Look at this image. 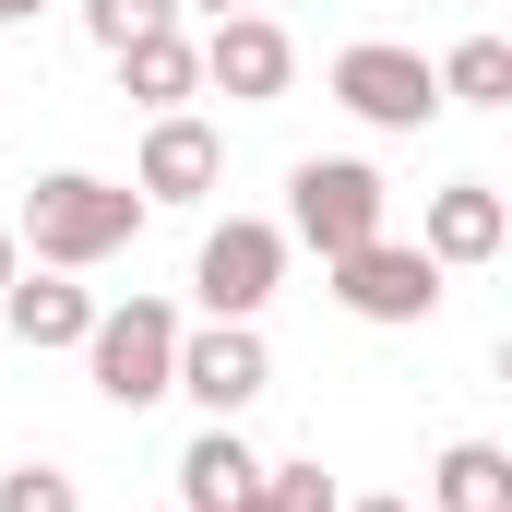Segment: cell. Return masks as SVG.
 <instances>
[{
    "label": "cell",
    "instance_id": "6da1fadb",
    "mask_svg": "<svg viewBox=\"0 0 512 512\" xmlns=\"http://www.w3.org/2000/svg\"><path fill=\"white\" fill-rule=\"evenodd\" d=\"M143 191L131 179H96V167H48L36 191H24V215H12V239L24 262H48V274H96V262H120L143 239Z\"/></svg>",
    "mask_w": 512,
    "mask_h": 512
},
{
    "label": "cell",
    "instance_id": "7a4b0ae2",
    "mask_svg": "<svg viewBox=\"0 0 512 512\" xmlns=\"http://www.w3.org/2000/svg\"><path fill=\"white\" fill-rule=\"evenodd\" d=\"M393 227V191L370 155H298L286 167V251H358V239H382Z\"/></svg>",
    "mask_w": 512,
    "mask_h": 512
},
{
    "label": "cell",
    "instance_id": "3957f363",
    "mask_svg": "<svg viewBox=\"0 0 512 512\" xmlns=\"http://www.w3.org/2000/svg\"><path fill=\"white\" fill-rule=\"evenodd\" d=\"M167 370H179V310H167V298H120V310H96V334H84V382L108 393L120 417L167 405Z\"/></svg>",
    "mask_w": 512,
    "mask_h": 512
},
{
    "label": "cell",
    "instance_id": "277c9868",
    "mask_svg": "<svg viewBox=\"0 0 512 512\" xmlns=\"http://www.w3.org/2000/svg\"><path fill=\"white\" fill-rule=\"evenodd\" d=\"M274 286H286V227H274V215H227V227H203V251H191V298H203V322H262Z\"/></svg>",
    "mask_w": 512,
    "mask_h": 512
},
{
    "label": "cell",
    "instance_id": "5b68a950",
    "mask_svg": "<svg viewBox=\"0 0 512 512\" xmlns=\"http://www.w3.org/2000/svg\"><path fill=\"white\" fill-rule=\"evenodd\" d=\"M334 108L370 131H429L441 120V84H429V48H393V36H358V48H334Z\"/></svg>",
    "mask_w": 512,
    "mask_h": 512
},
{
    "label": "cell",
    "instance_id": "8992f818",
    "mask_svg": "<svg viewBox=\"0 0 512 512\" xmlns=\"http://www.w3.org/2000/svg\"><path fill=\"white\" fill-rule=\"evenodd\" d=\"M322 274H334V310H346V322H429V310H441V262L417 251V239H358V251H334L322 262Z\"/></svg>",
    "mask_w": 512,
    "mask_h": 512
},
{
    "label": "cell",
    "instance_id": "52a82bcc",
    "mask_svg": "<svg viewBox=\"0 0 512 512\" xmlns=\"http://www.w3.org/2000/svg\"><path fill=\"white\" fill-rule=\"evenodd\" d=\"M167 393H191L203 417H251L262 393H274L262 322H179V370H167Z\"/></svg>",
    "mask_w": 512,
    "mask_h": 512
},
{
    "label": "cell",
    "instance_id": "ba28073f",
    "mask_svg": "<svg viewBox=\"0 0 512 512\" xmlns=\"http://www.w3.org/2000/svg\"><path fill=\"white\" fill-rule=\"evenodd\" d=\"M191 60H203V84H215L227 108H274V96L298 84V36H286L274 12H215V24L191 36Z\"/></svg>",
    "mask_w": 512,
    "mask_h": 512
},
{
    "label": "cell",
    "instance_id": "9c48e42d",
    "mask_svg": "<svg viewBox=\"0 0 512 512\" xmlns=\"http://www.w3.org/2000/svg\"><path fill=\"white\" fill-rule=\"evenodd\" d=\"M227 179V131L215 120H191V108H155L143 120V155H131V191L143 203H203Z\"/></svg>",
    "mask_w": 512,
    "mask_h": 512
},
{
    "label": "cell",
    "instance_id": "30bf717a",
    "mask_svg": "<svg viewBox=\"0 0 512 512\" xmlns=\"http://www.w3.org/2000/svg\"><path fill=\"white\" fill-rule=\"evenodd\" d=\"M501 239H512L501 179H441V191L417 203V251L441 262V274H477V262H501Z\"/></svg>",
    "mask_w": 512,
    "mask_h": 512
},
{
    "label": "cell",
    "instance_id": "8fae6325",
    "mask_svg": "<svg viewBox=\"0 0 512 512\" xmlns=\"http://www.w3.org/2000/svg\"><path fill=\"white\" fill-rule=\"evenodd\" d=\"M84 334H96V298H84L72 274H48V262H36V274H12V286H0V346L60 358V346H84Z\"/></svg>",
    "mask_w": 512,
    "mask_h": 512
},
{
    "label": "cell",
    "instance_id": "7c38bea8",
    "mask_svg": "<svg viewBox=\"0 0 512 512\" xmlns=\"http://www.w3.org/2000/svg\"><path fill=\"white\" fill-rule=\"evenodd\" d=\"M120 60V96L155 120V108H191L203 96V60H191V24H155V36H131V48H108Z\"/></svg>",
    "mask_w": 512,
    "mask_h": 512
},
{
    "label": "cell",
    "instance_id": "4fadbf2b",
    "mask_svg": "<svg viewBox=\"0 0 512 512\" xmlns=\"http://www.w3.org/2000/svg\"><path fill=\"white\" fill-rule=\"evenodd\" d=\"M251 477H262V453L239 441V417H203V429H191V453H179V512H227Z\"/></svg>",
    "mask_w": 512,
    "mask_h": 512
},
{
    "label": "cell",
    "instance_id": "5bb4252c",
    "mask_svg": "<svg viewBox=\"0 0 512 512\" xmlns=\"http://www.w3.org/2000/svg\"><path fill=\"white\" fill-rule=\"evenodd\" d=\"M429 512H512V453H501V441H441Z\"/></svg>",
    "mask_w": 512,
    "mask_h": 512
},
{
    "label": "cell",
    "instance_id": "9a60e30c",
    "mask_svg": "<svg viewBox=\"0 0 512 512\" xmlns=\"http://www.w3.org/2000/svg\"><path fill=\"white\" fill-rule=\"evenodd\" d=\"M429 84H441V108H512V36H453L429 60Z\"/></svg>",
    "mask_w": 512,
    "mask_h": 512
},
{
    "label": "cell",
    "instance_id": "2e32d148",
    "mask_svg": "<svg viewBox=\"0 0 512 512\" xmlns=\"http://www.w3.org/2000/svg\"><path fill=\"white\" fill-rule=\"evenodd\" d=\"M155 24H191L179 0H84V36L96 48H131V36H155Z\"/></svg>",
    "mask_w": 512,
    "mask_h": 512
},
{
    "label": "cell",
    "instance_id": "e0dca14e",
    "mask_svg": "<svg viewBox=\"0 0 512 512\" xmlns=\"http://www.w3.org/2000/svg\"><path fill=\"white\" fill-rule=\"evenodd\" d=\"M0 512H84V489H72L60 465H12V477H0Z\"/></svg>",
    "mask_w": 512,
    "mask_h": 512
},
{
    "label": "cell",
    "instance_id": "ac0fdd59",
    "mask_svg": "<svg viewBox=\"0 0 512 512\" xmlns=\"http://www.w3.org/2000/svg\"><path fill=\"white\" fill-rule=\"evenodd\" d=\"M262 489H274V512H346V501H334V477H322L310 453H298V465H262Z\"/></svg>",
    "mask_w": 512,
    "mask_h": 512
},
{
    "label": "cell",
    "instance_id": "d6986e66",
    "mask_svg": "<svg viewBox=\"0 0 512 512\" xmlns=\"http://www.w3.org/2000/svg\"><path fill=\"white\" fill-rule=\"evenodd\" d=\"M179 12H203V24H215V12H262V0H179Z\"/></svg>",
    "mask_w": 512,
    "mask_h": 512
},
{
    "label": "cell",
    "instance_id": "ffe728a7",
    "mask_svg": "<svg viewBox=\"0 0 512 512\" xmlns=\"http://www.w3.org/2000/svg\"><path fill=\"white\" fill-rule=\"evenodd\" d=\"M12 274H24V239H12V227H0V286H12Z\"/></svg>",
    "mask_w": 512,
    "mask_h": 512
},
{
    "label": "cell",
    "instance_id": "44dd1931",
    "mask_svg": "<svg viewBox=\"0 0 512 512\" xmlns=\"http://www.w3.org/2000/svg\"><path fill=\"white\" fill-rule=\"evenodd\" d=\"M227 512H274V489H262V477H251V489H239V501H227Z\"/></svg>",
    "mask_w": 512,
    "mask_h": 512
},
{
    "label": "cell",
    "instance_id": "7402d4cb",
    "mask_svg": "<svg viewBox=\"0 0 512 512\" xmlns=\"http://www.w3.org/2000/svg\"><path fill=\"white\" fill-rule=\"evenodd\" d=\"M36 12H48V0H0V24H36Z\"/></svg>",
    "mask_w": 512,
    "mask_h": 512
},
{
    "label": "cell",
    "instance_id": "603a6c76",
    "mask_svg": "<svg viewBox=\"0 0 512 512\" xmlns=\"http://www.w3.org/2000/svg\"><path fill=\"white\" fill-rule=\"evenodd\" d=\"M346 512H417V501H346Z\"/></svg>",
    "mask_w": 512,
    "mask_h": 512
}]
</instances>
